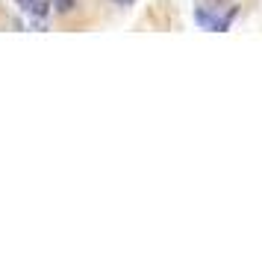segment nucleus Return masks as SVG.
I'll return each mask as SVG.
<instances>
[{
  "label": "nucleus",
  "mask_w": 262,
  "mask_h": 253,
  "mask_svg": "<svg viewBox=\"0 0 262 253\" xmlns=\"http://www.w3.org/2000/svg\"><path fill=\"white\" fill-rule=\"evenodd\" d=\"M18 9L30 18H45L50 12V3L48 0H18Z\"/></svg>",
  "instance_id": "f257e3e1"
},
{
  "label": "nucleus",
  "mask_w": 262,
  "mask_h": 253,
  "mask_svg": "<svg viewBox=\"0 0 262 253\" xmlns=\"http://www.w3.org/2000/svg\"><path fill=\"white\" fill-rule=\"evenodd\" d=\"M50 6H53V12H59V15H68L77 6V0H50Z\"/></svg>",
  "instance_id": "f03ea898"
},
{
  "label": "nucleus",
  "mask_w": 262,
  "mask_h": 253,
  "mask_svg": "<svg viewBox=\"0 0 262 253\" xmlns=\"http://www.w3.org/2000/svg\"><path fill=\"white\" fill-rule=\"evenodd\" d=\"M115 3H118V6H133L136 0H115Z\"/></svg>",
  "instance_id": "7ed1b4c3"
}]
</instances>
